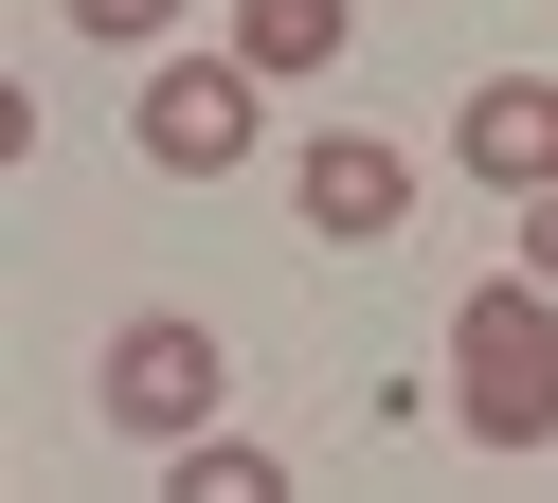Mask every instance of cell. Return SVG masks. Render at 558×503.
I'll return each mask as SVG.
<instances>
[{
	"instance_id": "obj_1",
	"label": "cell",
	"mask_w": 558,
	"mask_h": 503,
	"mask_svg": "<svg viewBox=\"0 0 558 503\" xmlns=\"http://www.w3.org/2000/svg\"><path fill=\"white\" fill-rule=\"evenodd\" d=\"M450 431H486V450H558V287L505 270L450 306Z\"/></svg>"
},
{
	"instance_id": "obj_2",
	"label": "cell",
	"mask_w": 558,
	"mask_h": 503,
	"mask_svg": "<svg viewBox=\"0 0 558 503\" xmlns=\"http://www.w3.org/2000/svg\"><path fill=\"white\" fill-rule=\"evenodd\" d=\"M90 414H109V431H145V450H181V431H217V414H234V342H217L198 306L109 323V359H90Z\"/></svg>"
},
{
	"instance_id": "obj_3",
	"label": "cell",
	"mask_w": 558,
	"mask_h": 503,
	"mask_svg": "<svg viewBox=\"0 0 558 503\" xmlns=\"http://www.w3.org/2000/svg\"><path fill=\"white\" fill-rule=\"evenodd\" d=\"M253 90H270L253 54H162L145 108H126V144H145L162 180H234V162H253Z\"/></svg>"
},
{
	"instance_id": "obj_4",
	"label": "cell",
	"mask_w": 558,
	"mask_h": 503,
	"mask_svg": "<svg viewBox=\"0 0 558 503\" xmlns=\"http://www.w3.org/2000/svg\"><path fill=\"white\" fill-rule=\"evenodd\" d=\"M289 198H306V234H325V252H378V234L414 216V162H397L378 126H325V144L289 162Z\"/></svg>"
},
{
	"instance_id": "obj_5",
	"label": "cell",
	"mask_w": 558,
	"mask_h": 503,
	"mask_svg": "<svg viewBox=\"0 0 558 503\" xmlns=\"http://www.w3.org/2000/svg\"><path fill=\"white\" fill-rule=\"evenodd\" d=\"M450 162H469L486 198H541L558 180V72H486V90L450 108Z\"/></svg>"
},
{
	"instance_id": "obj_6",
	"label": "cell",
	"mask_w": 558,
	"mask_h": 503,
	"mask_svg": "<svg viewBox=\"0 0 558 503\" xmlns=\"http://www.w3.org/2000/svg\"><path fill=\"white\" fill-rule=\"evenodd\" d=\"M342 36H361V0H234V54H253L270 90H289V72H325Z\"/></svg>"
},
{
	"instance_id": "obj_7",
	"label": "cell",
	"mask_w": 558,
	"mask_h": 503,
	"mask_svg": "<svg viewBox=\"0 0 558 503\" xmlns=\"http://www.w3.org/2000/svg\"><path fill=\"white\" fill-rule=\"evenodd\" d=\"M162 486H181V503H270L289 467H270L253 431H181V450H162Z\"/></svg>"
},
{
	"instance_id": "obj_8",
	"label": "cell",
	"mask_w": 558,
	"mask_h": 503,
	"mask_svg": "<svg viewBox=\"0 0 558 503\" xmlns=\"http://www.w3.org/2000/svg\"><path fill=\"white\" fill-rule=\"evenodd\" d=\"M73 36H181V0H54Z\"/></svg>"
},
{
	"instance_id": "obj_9",
	"label": "cell",
	"mask_w": 558,
	"mask_h": 503,
	"mask_svg": "<svg viewBox=\"0 0 558 503\" xmlns=\"http://www.w3.org/2000/svg\"><path fill=\"white\" fill-rule=\"evenodd\" d=\"M522 270L558 287V180H541V198H522Z\"/></svg>"
}]
</instances>
